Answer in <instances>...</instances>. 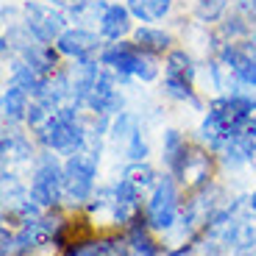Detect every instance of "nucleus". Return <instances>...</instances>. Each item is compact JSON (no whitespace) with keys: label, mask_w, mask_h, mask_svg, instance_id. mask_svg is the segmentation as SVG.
I'll list each match as a JSON object with an SVG mask.
<instances>
[{"label":"nucleus","mask_w":256,"mask_h":256,"mask_svg":"<svg viewBox=\"0 0 256 256\" xmlns=\"http://www.w3.org/2000/svg\"><path fill=\"white\" fill-rule=\"evenodd\" d=\"M100 148L86 145L84 150L72 154L64 164V195L67 200L76 206H84L86 200H92V192H95V176H98V156Z\"/></svg>","instance_id":"f257e3e1"},{"label":"nucleus","mask_w":256,"mask_h":256,"mask_svg":"<svg viewBox=\"0 0 256 256\" xmlns=\"http://www.w3.org/2000/svg\"><path fill=\"white\" fill-rule=\"evenodd\" d=\"M28 192H31V200L39 204L42 209H53L64 198V167L58 164L53 150H45L39 156Z\"/></svg>","instance_id":"f03ea898"},{"label":"nucleus","mask_w":256,"mask_h":256,"mask_svg":"<svg viewBox=\"0 0 256 256\" xmlns=\"http://www.w3.org/2000/svg\"><path fill=\"white\" fill-rule=\"evenodd\" d=\"M145 218H148V226L156 231H167L176 226V220H178V190H176L173 176L159 178V184L154 186Z\"/></svg>","instance_id":"7ed1b4c3"},{"label":"nucleus","mask_w":256,"mask_h":256,"mask_svg":"<svg viewBox=\"0 0 256 256\" xmlns=\"http://www.w3.org/2000/svg\"><path fill=\"white\" fill-rule=\"evenodd\" d=\"M39 142L48 148V150H56V154H78L86 148V140L90 134H84V128L78 126V120H64V117H56L50 120V126L45 131H39Z\"/></svg>","instance_id":"20e7f679"},{"label":"nucleus","mask_w":256,"mask_h":256,"mask_svg":"<svg viewBox=\"0 0 256 256\" xmlns=\"http://www.w3.org/2000/svg\"><path fill=\"white\" fill-rule=\"evenodd\" d=\"M26 28L39 39V42H45L50 45L53 39H58L64 34V14L56 12L53 6H45V3H26Z\"/></svg>","instance_id":"39448f33"},{"label":"nucleus","mask_w":256,"mask_h":256,"mask_svg":"<svg viewBox=\"0 0 256 256\" xmlns=\"http://www.w3.org/2000/svg\"><path fill=\"white\" fill-rule=\"evenodd\" d=\"M56 50L62 56L78 58V62H86V58H95V53L100 50V39L92 31H84V28H72V31H64L56 39Z\"/></svg>","instance_id":"423d86ee"},{"label":"nucleus","mask_w":256,"mask_h":256,"mask_svg":"<svg viewBox=\"0 0 256 256\" xmlns=\"http://www.w3.org/2000/svg\"><path fill=\"white\" fill-rule=\"evenodd\" d=\"M142 56H145V50H142L140 45H126V42H120V45H112L100 53V64L109 67V70L120 78L122 76H136V67H140Z\"/></svg>","instance_id":"0eeeda50"},{"label":"nucleus","mask_w":256,"mask_h":256,"mask_svg":"<svg viewBox=\"0 0 256 256\" xmlns=\"http://www.w3.org/2000/svg\"><path fill=\"white\" fill-rule=\"evenodd\" d=\"M114 209H112V214H114V223L117 226H131L136 218H140V190H136L134 184H128L126 178H120L114 184Z\"/></svg>","instance_id":"6e6552de"},{"label":"nucleus","mask_w":256,"mask_h":256,"mask_svg":"<svg viewBox=\"0 0 256 256\" xmlns=\"http://www.w3.org/2000/svg\"><path fill=\"white\" fill-rule=\"evenodd\" d=\"M128 31H131V12H128V6L112 3V6L103 8V14H100V34L103 36L117 42V39H122Z\"/></svg>","instance_id":"1a4fd4ad"},{"label":"nucleus","mask_w":256,"mask_h":256,"mask_svg":"<svg viewBox=\"0 0 256 256\" xmlns=\"http://www.w3.org/2000/svg\"><path fill=\"white\" fill-rule=\"evenodd\" d=\"M223 242L231 245L240 256H248V250L256 245V218H234Z\"/></svg>","instance_id":"9d476101"},{"label":"nucleus","mask_w":256,"mask_h":256,"mask_svg":"<svg viewBox=\"0 0 256 256\" xmlns=\"http://www.w3.org/2000/svg\"><path fill=\"white\" fill-rule=\"evenodd\" d=\"M0 154H3V162H6V164H20V162L31 159L34 150H31V142L22 134L6 131V134H3V142H0Z\"/></svg>","instance_id":"9b49d317"},{"label":"nucleus","mask_w":256,"mask_h":256,"mask_svg":"<svg viewBox=\"0 0 256 256\" xmlns=\"http://www.w3.org/2000/svg\"><path fill=\"white\" fill-rule=\"evenodd\" d=\"M28 92L20 90V86H14V84H8L6 92H3V117H6L8 122H20L28 117Z\"/></svg>","instance_id":"f8f14e48"},{"label":"nucleus","mask_w":256,"mask_h":256,"mask_svg":"<svg viewBox=\"0 0 256 256\" xmlns=\"http://www.w3.org/2000/svg\"><path fill=\"white\" fill-rule=\"evenodd\" d=\"M173 0H128V12L142 22H159L167 17Z\"/></svg>","instance_id":"ddd939ff"},{"label":"nucleus","mask_w":256,"mask_h":256,"mask_svg":"<svg viewBox=\"0 0 256 256\" xmlns=\"http://www.w3.org/2000/svg\"><path fill=\"white\" fill-rule=\"evenodd\" d=\"M122 178L128 181V184H134L136 190H150V186L159 184V178H156V170L150 164H145V162H131V164L122 170Z\"/></svg>","instance_id":"4468645a"},{"label":"nucleus","mask_w":256,"mask_h":256,"mask_svg":"<svg viewBox=\"0 0 256 256\" xmlns=\"http://www.w3.org/2000/svg\"><path fill=\"white\" fill-rule=\"evenodd\" d=\"M136 45L148 53H164L170 48V36L159 28H140L136 31Z\"/></svg>","instance_id":"2eb2a0df"},{"label":"nucleus","mask_w":256,"mask_h":256,"mask_svg":"<svg viewBox=\"0 0 256 256\" xmlns=\"http://www.w3.org/2000/svg\"><path fill=\"white\" fill-rule=\"evenodd\" d=\"M167 76H176V78H186V81H192L195 67H192V58L186 56V50H173L170 56H167Z\"/></svg>","instance_id":"dca6fc26"},{"label":"nucleus","mask_w":256,"mask_h":256,"mask_svg":"<svg viewBox=\"0 0 256 256\" xmlns=\"http://www.w3.org/2000/svg\"><path fill=\"white\" fill-rule=\"evenodd\" d=\"M164 92L170 98H176V100H190L195 109H200V103L195 100V95H192V86L186 78H176V76H167L164 78Z\"/></svg>","instance_id":"f3484780"},{"label":"nucleus","mask_w":256,"mask_h":256,"mask_svg":"<svg viewBox=\"0 0 256 256\" xmlns=\"http://www.w3.org/2000/svg\"><path fill=\"white\" fill-rule=\"evenodd\" d=\"M136 131H140V128H136V117L134 114H126V112L117 114L114 126H112V136H114L117 142H128Z\"/></svg>","instance_id":"a211bd4d"},{"label":"nucleus","mask_w":256,"mask_h":256,"mask_svg":"<svg viewBox=\"0 0 256 256\" xmlns=\"http://www.w3.org/2000/svg\"><path fill=\"white\" fill-rule=\"evenodd\" d=\"M126 156L131 162H145V156H148V145H145V140H142V134L136 131L131 140H128V145H126Z\"/></svg>","instance_id":"6ab92c4d"},{"label":"nucleus","mask_w":256,"mask_h":256,"mask_svg":"<svg viewBox=\"0 0 256 256\" xmlns=\"http://www.w3.org/2000/svg\"><path fill=\"white\" fill-rule=\"evenodd\" d=\"M240 142L245 145V150H248L250 162H254V159H256V120H254V122H248V126L242 128V134H240Z\"/></svg>","instance_id":"aec40b11"},{"label":"nucleus","mask_w":256,"mask_h":256,"mask_svg":"<svg viewBox=\"0 0 256 256\" xmlns=\"http://www.w3.org/2000/svg\"><path fill=\"white\" fill-rule=\"evenodd\" d=\"M186 142H184V136H181L178 131H164V159L173 156V154H178Z\"/></svg>","instance_id":"412c9836"},{"label":"nucleus","mask_w":256,"mask_h":256,"mask_svg":"<svg viewBox=\"0 0 256 256\" xmlns=\"http://www.w3.org/2000/svg\"><path fill=\"white\" fill-rule=\"evenodd\" d=\"M223 34L226 36H245V34H248V22H242V20H228V22H226L223 26Z\"/></svg>","instance_id":"4be33fe9"},{"label":"nucleus","mask_w":256,"mask_h":256,"mask_svg":"<svg viewBox=\"0 0 256 256\" xmlns=\"http://www.w3.org/2000/svg\"><path fill=\"white\" fill-rule=\"evenodd\" d=\"M237 3H240V12L254 22V20H256V0H237Z\"/></svg>","instance_id":"5701e85b"},{"label":"nucleus","mask_w":256,"mask_h":256,"mask_svg":"<svg viewBox=\"0 0 256 256\" xmlns=\"http://www.w3.org/2000/svg\"><path fill=\"white\" fill-rule=\"evenodd\" d=\"M248 209H250V212H256V192L248 198Z\"/></svg>","instance_id":"b1692460"}]
</instances>
